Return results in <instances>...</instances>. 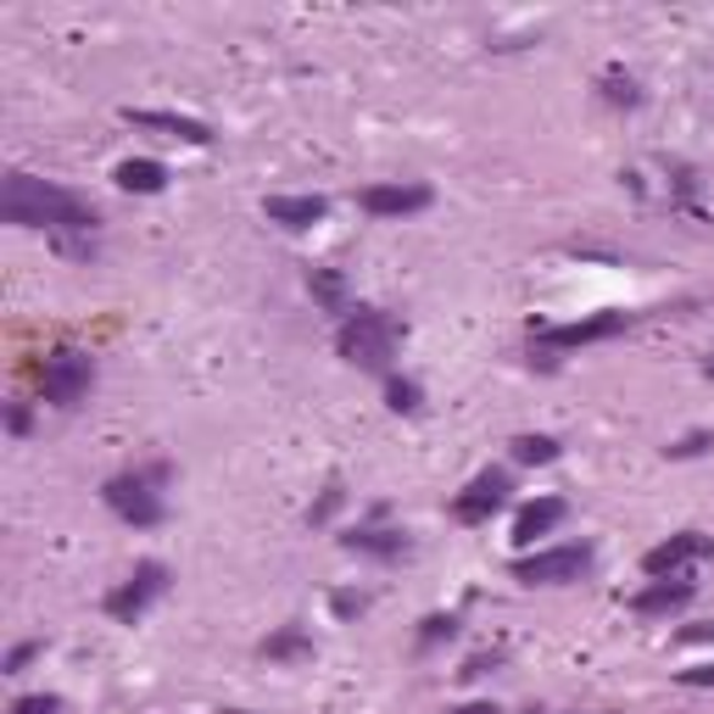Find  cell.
Here are the masks:
<instances>
[{
    "label": "cell",
    "instance_id": "cell-3",
    "mask_svg": "<svg viewBox=\"0 0 714 714\" xmlns=\"http://www.w3.org/2000/svg\"><path fill=\"white\" fill-rule=\"evenodd\" d=\"M167 480V469L156 464V469H134V475H112L107 480V508L118 513V519H129V524H140V530H151L156 519H162V486Z\"/></svg>",
    "mask_w": 714,
    "mask_h": 714
},
{
    "label": "cell",
    "instance_id": "cell-19",
    "mask_svg": "<svg viewBox=\"0 0 714 714\" xmlns=\"http://www.w3.org/2000/svg\"><path fill=\"white\" fill-rule=\"evenodd\" d=\"M302 653H313V642L302 631H280V637L262 642V659H302Z\"/></svg>",
    "mask_w": 714,
    "mask_h": 714
},
{
    "label": "cell",
    "instance_id": "cell-29",
    "mask_svg": "<svg viewBox=\"0 0 714 714\" xmlns=\"http://www.w3.org/2000/svg\"><path fill=\"white\" fill-rule=\"evenodd\" d=\"M224 714H240V708H224Z\"/></svg>",
    "mask_w": 714,
    "mask_h": 714
},
{
    "label": "cell",
    "instance_id": "cell-5",
    "mask_svg": "<svg viewBox=\"0 0 714 714\" xmlns=\"http://www.w3.org/2000/svg\"><path fill=\"white\" fill-rule=\"evenodd\" d=\"M619 329H631V313H592V318H575V324H536L530 340L542 351H570V346H597V340H614Z\"/></svg>",
    "mask_w": 714,
    "mask_h": 714
},
{
    "label": "cell",
    "instance_id": "cell-28",
    "mask_svg": "<svg viewBox=\"0 0 714 714\" xmlns=\"http://www.w3.org/2000/svg\"><path fill=\"white\" fill-rule=\"evenodd\" d=\"M453 714H497L491 703H464V708H453Z\"/></svg>",
    "mask_w": 714,
    "mask_h": 714
},
{
    "label": "cell",
    "instance_id": "cell-8",
    "mask_svg": "<svg viewBox=\"0 0 714 714\" xmlns=\"http://www.w3.org/2000/svg\"><path fill=\"white\" fill-rule=\"evenodd\" d=\"M714 553V542L703 530H681V536H670V542H659V548H648V559H642V570L653 575V581H670V575H686L692 564H703Z\"/></svg>",
    "mask_w": 714,
    "mask_h": 714
},
{
    "label": "cell",
    "instance_id": "cell-10",
    "mask_svg": "<svg viewBox=\"0 0 714 714\" xmlns=\"http://www.w3.org/2000/svg\"><path fill=\"white\" fill-rule=\"evenodd\" d=\"M424 207H430L424 185H369L364 191V213H375V218H408V213H424Z\"/></svg>",
    "mask_w": 714,
    "mask_h": 714
},
{
    "label": "cell",
    "instance_id": "cell-11",
    "mask_svg": "<svg viewBox=\"0 0 714 714\" xmlns=\"http://www.w3.org/2000/svg\"><path fill=\"white\" fill-rule=\"evenodd\" d=\"M262 213L274 218V224H285V229H313V224H324L329 202L324 196H268Z\"/></svg>",
    "mask_w": 714,
    "mask_h": 714
},
{
    "label": "cell",
    "instance_id": "cell-20",
    "mask_svg": "<svg viewBox=\"0 0 714 714\" xmlns=\"http://www.w3.org/2000/svg\"><path fill=\"white\" fill-rule=\"evenodd\" d=\"M391 408L397 413H419V386L413 380H391Z\"/></svg>",
    "mask_w": 714,
    "mask_h": 714
},
{
    "label": "cell",
    "instance_id": "cell-6",
    "mask_svg": "<svg viewBox=\"0 0 714 714\" xmlns=\"http://www.w3.org/2000/svg\"><path fill=\"white\" fill-rule=\"evenodd\" d=\"M592 570V548L570 542V548H542L530 559H513V581L524 586H559V581H581Z\"/></svg>",
    "mask_w": 714,
    "mask_h": 714
},
{
    "label": "cell",
    "instance_id": "cell-12",
    "mask_svg": "<svg viewBox=\"0 0 714 714\" xmlns=\"http://www.w3.org/2000/svg\"><path fill=\"white\" fill-rule=\"evenodd\" d=\"M692 597H697V586H692L686 575H670V581H653L648 592H637L631 608H637V614H675V608H686Z\"/></svg>",
    "mask_w": 714,
    "mask_h": 714
},
{
    "label": "cell",
    "instance_id": "cell-18",
    "mask_svg": "<svg viewBox=\"0 0 714 714\" xmlns=\"http://www.w3.org/2000/svg\"><path fill=\"white\" fill-rule=\"evenodd\" d=\"M513 458L519 464H553L559 458V441L553 435H519L513 441Z\"/></svg>",
    "mask_w": 714,
    "mask_h": 714
},
{
    "label": "cell",
    "instance_id": "cell-24",
    "mask_svg": "<svg viewBox=\"0 0 714 714\" xmlns=\"http://www.w3.org/2000/svg\"><path fill=\"white\" fill-rule=\"evenodd\" d=\"M703 446H708V430H692L686 441H675V446H670V453H675V458H692V453H703Z\"/></svg>",
    "mask_w": 714,
    "mask_h": 714
},
{
    "label": "cell",
    "instance_id": "cell-13",
    "mask_svg": "<svg viewBox=\"0 0 714 714\" xmlns=\"http://www.w3.org/2000/svg\"><path fill=\"white\" fill-rule=\"evenodd\" d=\"M134 129H162V134H173V140H185V145H207L213 140V129L202 123V118H178V112H123Z\"/></svg>",
    "mask_w": 714,
    "mask_h": 714
},
{
    "label": "cell",
    "instance_id": "cell-26",
    "mask_svg": "<svg viewBox=\"0 0 714 714\" xmlns=\"http://www.w3.org/2000/svg\"><path fill=\"white\" fill-rule=\"evenodd\" d=\"M34 653H40V642H18V648L7 653V675H18V670H23V664H29Z\"/></svg>",
    "mask_w": 714,
    "mask_h": 714
},
{
    "label": "cell",
    "instance_id": "cell-22",
    "mask_svg": "<svg viewBox=\"0 0 714 714\" xmlns=\"http://www.w3.org/2000/svg\"><path fill=\"white\" fill-rule=\"evenodd\" d=\"M453 625H458L453 614H430V619H424V631H419V642H441V637H453Z\"/></svg>",
    "mask_w": 714,
    "mask_h": 714
},
{
    "label": "cell",
    "instance_id": "cell-2",
    "mask_svg": "<svg viewBox=\"0 0 714 714\" xmlns=\"http://www.w3.org/2000/svg\"><path fill=\"white\" fill-rule=\"evenodd\" d=\"M335 346H340L346 364L380 375V369H391V357H397V346H402V324H397L391 313H380V307H351V313L340 318Z\"/></svg>",
    "mask_w": 714,
    "mask_h": 714
},
{
    "label": "cell",
    "instance_id": "cell-14",
    "mask_svg": "<svg viewBox=\"0 0 714 714\" xmlns=\"http://www.w3.org/2000/svg\"><path fill=\"white\" fill-rule=\"evenodd\" d=\"M559 519H564V497H536V502H524L519 519H513V542H536V536H548Z\"/></svg>",
    "mask_w": 714,
    "mask_h": 714
},
{
    "label": "cell",
    "instance_id": "cell-1",
    "mask_svg": "<svg viewBox=\"0 0 714 714\" xmlns=\"http://www.w3.org/2000/svg\"><path fill=\"white\" fill-rule=\"evenodd\" d=\"M7 224L18 229H51L62 235L67 251H96V207L84 196L62 191V185H45L34 173H12L7 178V202H0Z\"/></svg>",
    "mask_w": 714,
    "mask_h": 714
},
{
    "label": "cell",
    "instance_id": "cell-7",
    "mask_svg": "<svg viewBox=\"0 0 714 714\" xmlns=\"http://www.w3.org/2000/svg\"><path fill=\"white\" fill-rule=\"evenodd\" d=\"M162 592H167V570H162L156 559H145V564H134V575H129L123 586H112V592H107V614H112V619H123V625H134V619H140V614H145Z\"/></svg>",
    "mask_w": 714,
    "mask_h": 714
},
{
    "label": "cell",
    "instance_id": "cell-17",
    "mask_svg": "<svg viewBox=\"0 0 714 714\" xmlns=\"http://www.w3.org/2000/svg\"><path fill=\"white\" fill-rule=\"evenodd\" d=\"M307 291H313L329 313H351V307H346V280L335 274V268H313V274H307Z\"/></svg>",
    "mask_w": 714,
    "mask_h": 714
},
{
    "label": "cell",
    "instance_id": "cell-25",
    "mask_svg": "<svg viewBox=\"0 0 714 714\" xmlns=\"http://www.w3.org/2000/svg\"><path fill=\"white\" fill-rule=\"evenodd\" d=\"M335 508H340V486H329V491H324V497H318V508H313V513H307V519H313V524H324V519H329V513H335Z\"/></svg>",
    "mask_w": 714,
    "mask_h": 714
},
{
    "label": "cell",
    "instance_id": "cell-9",
    "mask_svg": "<svg viewBox=\"0 0 714 714\" xmlns=\"http://www.w3.org/2000/svg\"><path fill=\"white\" fill-rule=\"evenodd\" d=\"M502 502H508V475H502V469H486V475H475V480L453 497V519H464V524H486Z\"/></svg>",
    "mask_w": 714,
    "mask_h": 714
},
{
    "label": "cell",
    "instance_id": "cell-4",
    "mask_svg": "<svg viewBox=\"0 0 714 714\" xmlns=\"http://www.w3.org/2000/svg\"><path fill=\"white\" fill-rule=\"evenodd\" d=\"M89 386H96V357H89V351H78V346H56V351L45 357V369H40V397H45L51 408H73V402H84Z\"/></svg>",
    "mask_w": 714,
    "mask_h": 714
},
{
    "label": "cell",
    "instance_id": "cell-15",
    "mask_svg": "<svg viewBox=\"0 0 714 714\" xmlns=\"http://www.w3.org/2000/svg\"><path fill=\"white\" fill-rule=\"evenodd\" d=\"M118 185L134 191V196H156L167 185V167L151 162V156H129V162H118Z\"/></svg>",
    "mask_w": 714,
    "mask_h": 714
},
{
    "label": "cell",
    "instance_id": "cell-16",
    "mask_svg": "<svg viewBox=\"0 0 714 714\" xmlns=\"http://www.w3.org/2000/svg\"><path fill=\"white\" fill-rule=\"evenodd\" d=\"M340 542H346L351 553H369V559H402V553H408L402 530H351V536H340Z\"/></svg>",
    "mask_w": 714,
    "mask_h": 714
},
{
    "label": "cell",
    "instance_id": "cell-21",
    "mask_svg": "<svg viewBox=\"0 0 714 714\" xmlns=\"http://www.w3.org/2000/svg\"><path fill=\"white\" fill-rule=\"evenodd\" d=\"M56 708H62V697H51V692H34V697L12 703V714H56Z\"/></svg>",
    "mask_w": 714,
    "mask_h": 714
},
{
    "label": "cell",
    "instance_id": "cell-27",
    "mask_svg": "<svg viewBox=\"0 0 714 714\" xmlns=\"http://www.w3.org/2000/svg\"><path fill=\"white\" fill-rule=\"evenodd\" d=\"M686 686H714V664H697V670H681Z\"/></svg>",
    "mask_w": 714,
    "mask_h": 714
},
{
    "label": "cell",
    "instance_id": "cell-23",
    "mask_svg": "<svg viewBox=\"0 0 714 714\" xmlns=\"http://www.w3.org/2000/svg\"><path fill=\"white\" fill-rule=\"evenodd\" d=\"M608 101H625V107H637L642 96H637V84H631V78H619V73H608Z\"/></svg>",
    "mask_w": 714,
    "mask_h": 714
}]
</instances>
